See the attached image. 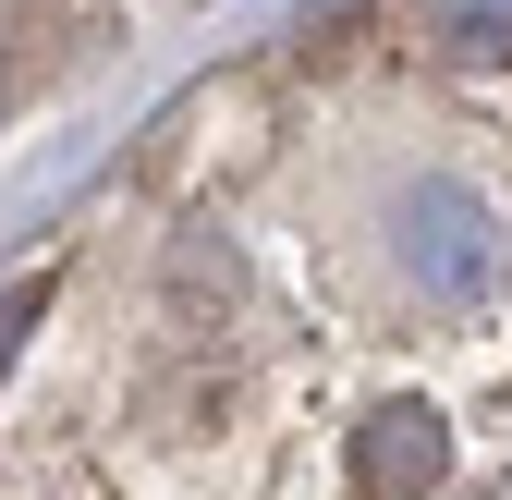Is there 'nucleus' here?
<instances>
[{
    "mask_svg": "<svg viewBox=\"0 0 512 500\" xmlns=\"http://www.w3.org/2000/svg\"><path fill=\"white\" fill-rule=\"evenodd\" d=\"M415 25L439 61H512V0H427Z\"/></svg>",
    "mask_w": 512,
    "mask_h": 500,
    "instance_id": "obj_3",
    "label": "nucleus"
},
{
    "mask_svg": "<svg viewBox=\"0 0 512 500\" xmlns=\"http://www.w3.org/2000/svg\"><path fill=\"white\" fill-rule=\"evenodd\" d=\"M439 476H452V427L427 403H378L354 427V500H427Z\"/></svg>",
    "mask_w": 512,
    "mask_h": 500,
    "instance_id": "obj_2",
    "label": "nucleus"
},
{
    "mask_svg": "<svg viewBox=\"0 0 512 500\" xmlns=\"http://www.w3.org/2000/svg\"><path fill=\"white\" fill-rule=\"evenodd\" d=\"M366 257H378V293L415 305V318H464V305H488L512 281V232L500 208L476 196L464 171H391L366 208Z\"/></svg>",
    "mask_w": 512,
    "mask_h": 500,
    "instance_id": "obj_1",
    "label": "nucleus"
},
{
    "mask_svg": "<svg viewBox=\"0 0 512 500\" xmlns=\"http://www.w3.org/2000/svg\"><path fill=\"white\" fill-rule=\"evenodd\" d=\"M488 500H512V488H488Z\"/></svg>",
    "mask_w": 512,
    "mask_h": 500,
    "instance_id": "obj_4",
    "label": "nucleus"
}]
</instances>
